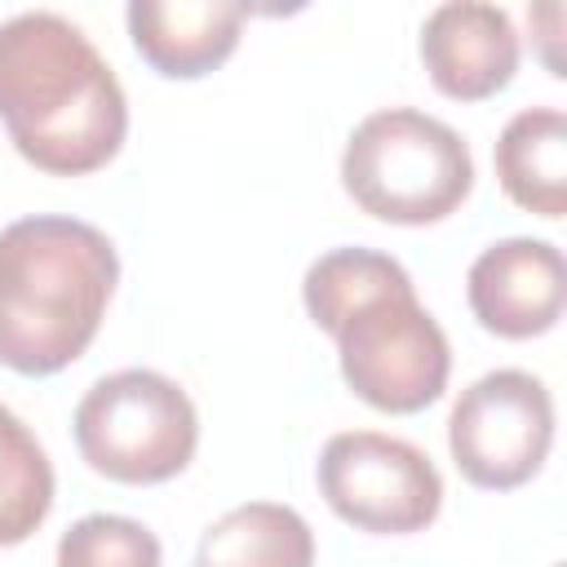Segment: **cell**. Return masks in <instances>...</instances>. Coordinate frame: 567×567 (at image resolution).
Masks as SVG:
<instances>
[{
  "label": "cell",
  "mask_w": 567,
  "mask_h": 567,
  "mask_svg": "<svg viewBox=\"0 0 567 567\" xmlns=\"http://www.w3.org/2000/svg\"><path fill=\"white\" fill-rule=\"evenodd\" d=\"M195 567H315V532L292 505L248 501L204 527Z\"/></svg>",
  "instance_id": "cell-12"
},
{
  "label": "cell",
  "mask_w": 567,
  "mask_h": 567,
  "mask_svg": "<svg viewBox=\"0 0 567 567\" xmlns=\"http://www.w3.org/2000/svg\"><path fill=\"white\" fill-rule=\"evenodd\" d=\"M120 279L115 244L80 217H18L0 230V363L49 377L102 328Z\"/></svg>",
  "instance_id": "cell-3"
},
{
  "label": "cell",
  "mask_w": 567,
  "mask_h": 567,
  "mask_svg": "<svg viewBox=\"0 0 567 567\" xmlns=\"http://www.w3.org/2000/svg\"><path fill=\"white\" fill-rule=\"evenodd\" d=\"M244 4L230 0H133L128 35L133 49L168 80H195L221 66L244 27Z\"/></svg>",
  "instance_id": "cell-10"
},
{
  "label": "cell",
  "mask_w": 567,
  "mask_h": 567,
  "mask_svg": "<svg viewBox=\"0 0 567 567\" xmlns=\"http://www.w3.org/2000/svg\"><path fill=\"white\" fill-rule=\"evenodd\" d=\"M71 430L89 470L133 487L177 478L199 443L190 394L151 368H124L93 381Z\"/></svg>",
  "instance_id": "cell-5"
},
{
  "label": "cell",
  "mask_w": 567,
  "mask_h": 567,
  "mask_svg": "<svg viewBox=\"0 0 567 567\" xmlns=\"http://www.w3.org/2000/svg\"><path fill=\"white\" fill-rule=\"evenodd\" d=\"M554 443V399L540 377L496 368L461 390L447 416V447L465 483L509 492L540 474Z\"/></svg>",
  "instance_id": "cell-7"
},
{
  "label": "cell",
  "mask_w": 567,
  "mask_h": 567,
  "mask_svg": "<svg viewBox=\"0 0 567 567\" xmlns=\"http://www.w3.org/2000/svg\"><path fill=\"white\" fill-rule=\"evenodd\" d=\"M159 536L124 514H89L58 540V567H159Z\"/></svg>",
  "instance_id": "cell-14"
},
{
  "label": "cell",
  "mask_w": 567,
  "mask_h": 567,
  "mask_svg": "<svg viewBox=\"0 0 567 567\" xmlns=\"http://www.w3.org/2000/svg\"><path fill=\"white\" fill-rule=\"evenodd\" d=\"M0 120L27 164L80 177L120 155L128 102L71 18L27 9L0 22Z\"/></svg>",
  "instance_id": "cell-1"
},
{
  "label": "cell",
  "mask_w": 567,
  "mask_h": 567,
  "mask_svg": "<svg viewBox=\"0 0 567 567\" xmlns=\"http://www.w3.org/2000/svg\"><path fill=\"white\" fill-rule=\"evenodd\" d=\"M496 177L518 208L549 221L567 213V120L558 106H527L501 128Z\"/></svg>",
  "instance_id": "cell-11"
},
{
  "label": "cell",
  "mask_w": 567,
  "mask_h": 567,
  "mask_svg": "<svg viewBox=\"0 0 567 567\" xmlns=\"http://www.w3.org/2000/svg\"><path fill=\"white\" fill-rule=\"evenodd\" d=\"M301 301L337 341L346 385L377 412H421L447 390L452 346L394 257L332 248L310 261Z\"/></svg>",
  "instance_id": "cell-2"
},
{
  "label": "cell",
  "mask_w": 567,
  "mask_h": 567,
  "mask_svg": "<svg viewBox=\"0 0 567 567\" xmlns=\"http://www.w3.org/2000/svg\"><path fill=\"white\" fill-rule=\"evenodd\" d=\"M421 62L443 97L483 102L518 71V31L501 4L447 0L421 22Z\"/></svg>",
  "instance_id": "cell-9"
},
{
  "label": "cell",
  "mask_w": 567,
  "mask_h": 567,
  "mask_svg": "<svg viewBox=\"0 0 567 567\" xmlns=\"http://www.w3.org/2000/svg\"><path fill=\"white\" fill-rule=\"evenodd\" d=\"M465 297L487 332L505 341L540 337L563 319V301H567L563 252L549 239H532V235L496 239L474 257L465 275Z\"/></svg>",
  "instance_id": "cell-8"
},
{
  "label": "cell",
  "mask_w": 567,
  "mask_h": 567,
  "mask_svg": "<svg viewBox=\"0 0 567 567\" xmlns=\"http://www.w3.org/2000/svg\"><path fill=\"white\" fill-rule=\"evenodd\" d=\"M319 492L337 518L372 536L425 532L443 509L434 461L381 430H341L319 452Z\"/></svg>",
  "instance_id": "cell-6"
},
{
  "label": "cell",
  "mask_w": 567,
  "mask_h": 567,
  "mask_svg": "<svg viewBox=\"0 0 567 567\" xmlns=\"http://www.w3.org/2000/svg\"><path fill=\"white\" fill-rule=\"evenodd\" d=\"M341 186L377 221L430 226L474 190V155L452 124L416 106H385L354 124L341 151Z\"/></svg>",
  "instance_id": "cell-4"
},
{
  "label": "cell",
  "mask_w": 567,
  "mask_h": 567,
  "mask_svg": "<svg viewBox=\"0 0 567 567\" xmlns=\"http://www.w3.org/2000/svg\"><path fill=\"white\" fill-rule=\"evenodd\" d=\"M53 509V465L13 408L0 403V549L22 545Z\"/></svg>",
  "instance_id": "cell-13"
}]
</instances>
